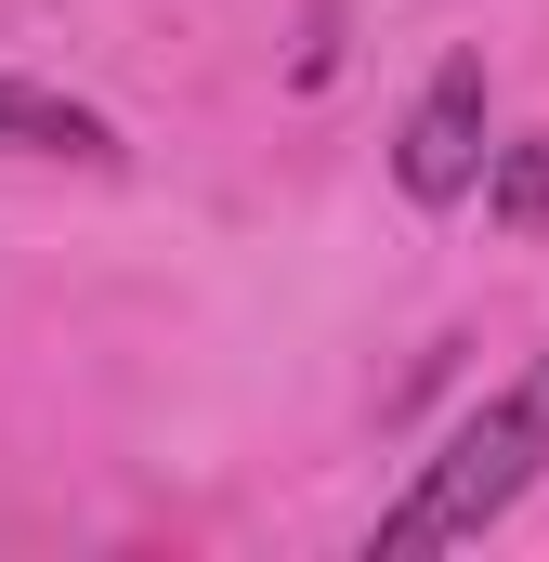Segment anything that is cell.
Wrapping results in <instances>:
<instances>
[{
	"label": "cell",
	"instance_id": "1",
	"mask_svg": "<svg viewBox=\"0 0 549 562\" xmlns=\"http://www.w3.org/2000/svg\"><path fill=\"white\" fill-rule=\"evenodd\" d=\"M537 458H549V353L511 380V393H484L471 419L445 431V458L418 471L406 497L380 510V562H418V550H458V537H484L524 484H537Z\"/></svg>",
	"mask_w": 549,
	"mask_h": 562
},
{
	"label": "cell",
	"instance_id": "2",
	"mask_svg": "<svg viewBox=\"0 0 549 562\" xmlns=\"http://www.w3.org/2000/svg\"><path fill=\"white\" fill-rule=\"evenodd\" d=\"M393 183L418 210H458L484 183V53H445L432 92L406 105V144H393Z\"/></svg>",
	"mask_w": 549,
	"mask_h": 562
},
{
	"label": "cell",
	"instance_id": "3",
	"mask_svg": "<svg viewBox=\"0 0 549 562\" xmlns=\"http://www.w3.org/2000/svg\"><path fill=\"white\" fill-rule=\"evenodd\" d=\"M0 157H79V170H119V132H105L92 105H66V92L0 79Z\"/></svg>",
	"mask_w": 549,
	"mask_h": 562
},
{
	"label": "cell",
	"instance_id": "4",
	"mask_svg": "<svg viewBox=\"0 0 549 562\" xmlns=\"http://www.w3.org/2000/svg\"><path fill=\"white\" fill-rule=\"evenodd\" d=\"M484 210H497L511 236H549V132H524V144L484 157Z\"/></svg>",
	"mask_w": 549,
	"mask_h": 562
}]
</instances>
